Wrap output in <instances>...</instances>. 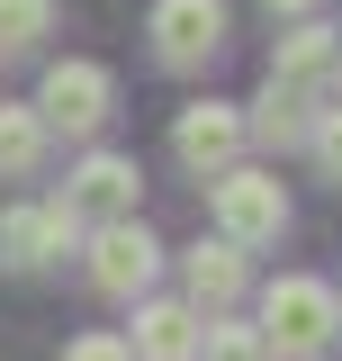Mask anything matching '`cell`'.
<instances>
[{
    "label": "cell",
    "instance_id": "1",
    "mask_svg": "<svg viewBox=\"0 0 342 361\" xmlns=\"http://www.w3.org/2000/svg\"><path fill=\"white\" fill-rule=\"evenodd\" d=\"M334 334H342V298L324 289V280L289 271V280L261 289V353L270 361H315Z\"/></svg>",
    "mask_w": 342,
    "mask_h": 361
},
{
    "label": "cell",
    "instance_id": "2",
    "mask_svg": "<svg viewBox=\"0 0 342 361\" xmlns=\"http://www.w3.org/2000/svg\"><path fill=\"white\" fill-rule=\"evenodd\" d=\"M108 99H118V90H108V73L72 54V63H54V73H45V90H37V118H45V127H63V135H99Z\"/></svg>",
    "mask_w": 342,
    "mask_h": 361
},
{
    "label": "cell",
    "instance_id": "3",
    "mask_svg": "<svg viewBox=\"0 0 342 361\" xmlns=\"http://www.w3.org/2000/svg\"><path fill=\"white\" fill-rule=\"evenodd\" d=\"M216 226H225V244H270L289 226L279 180L270 172H216Z\"/></svg>",
    "mask_w": 342,
    "mask_h": 361
},
{
    "label": "cell",
    "instance_id": "4",
    "mask_svg": "<svg viewBox=\"0 0 342 361\" xmlns=\"http://www.w3.org/2000/svg\"><path fill=\"white\" fill-rule=\"evenodd\" d=\"M153 271H163V244H153L135 217L99 226V244H90V280H99L108 298H144V289H153Z\"/></svg>",
    "mask_w": 342,
    "mask_h": 361
},
{
    "label": "cell",
    "instance_id": "5",
    "mask_svg": "<svg viewBox=\"0 0 342 361\" xmlns=\"http://www.w3.org/2000/svg\"><path fill=\"white\" fill-rule=\"evenodd\" d=\"M216 45H225V0H153V54L171 73L208 63Z\"/></svg>",
    "mask_w": 342,
    "mask_h": 361
},
{
    "label": "cell",
    "instance_id": "6",
    "mask_svg": "<svg viewBox=\"0 0 342 361\" xmlns=\"http://www.w3.org/2000/svg\"><path fill=\"white\" fill-rule=\"evenodd\" d=\"M135 190H144V172H135L127 154H90L82 172H72V190L54 199L63 217L82 226V217H99V226H118V217H135Z\"/></svg>",
    "mask_w": 342,
    "mask_h": 361
},
{
    "label": "cell",
    "instance_id": "7",
    "mask_svg": "<svg viewBox=\"0 0 342 361\" xmlns=\"http://www.w3.org/2000/svg\"><path fill=\"white\" fill-rule=\"evenodd\" d=\"M171 154L189 163V172H234V154H243V118L225 109V99H198V109H180V127H171Z\"/></svg>",
    "mask_w": 342,
    "mask_h": 361
},
{
    "label": "cell",
    "instance_id": "8",
    "mask_svg": "<svg viewBox=\"0 0 342 361\" xmlns=\"http://www.w3.org/2000/svg\"><path fill=\"white\" fill-rule=\"evenodd\" d=\"M72 235H82V226L63 217L54 199H45V208H9V217H0V262L9 271H45L54 253H72Z\"/></svg>",
    "mask_w": 342,
    "mask_h": 361
},
{
    "label": "cell",
    "instance_id": "9",
    "mask_svg": "<svg viewBox=\"0 0 342 361\" xmlns=\"http://www.w3.org/2000/svg\"><path fill=\"white\" fill-rule=\"evenodd\" d=\"M180 280H189V298H180V307H234V298H243V244H225V235H216V244H198V253H189V262H180Z\"/></svg>",
    "mask_w": 342,
    "mask_h": 361
},
{
    "label": "cell",
    "instance_id": "10",
    "mask_svg": "<svg viewBox=\"0 0 342 361\" xmlns=\"http://www.w3.org/2000/svg\"><path fill=\"white\" fill-rule=\"evenodd\" d=\"M127 353H144V361H189V353H198V307L153 298V307L135 316V343H127Z\"/></svg>",
    "mask_w": 342,
    "mask_h": 361
},
{
    "label": "cell",
    "instance_id": "11",
    "mask_svg": "<svg viewBox=\"0 0 342 361\" xmlns=\"http://www.w3.org/2000/svg\"><path fill=\"white\" fill-rule=\"evenodd\" d=\"M334 27H315V18H306V27H289V37H279V54H270V82H324V73H334Z\"/></svg>",
    "mask_w": 342,
    "mask_h": 361
},
{
    "label": "cell",
    "instance_id": "12",
    "mask_svg": "<svg viewBox=\"0 0 342 361\" xmlns=\"http://www.w3.org/2000/svg\"><path fill=\"white\" fill-rule=\"evenodd\" d=\"M306 127H315V118H306V90L298 82H270L253 99V118H243V135H261V145H306Z\"/></svg>",
    "mask_w": 342,
    "mask_h": 361
},
{
    "label": "cell",
    "instance_id": "13",
    "mask_svg": "<svg viewBox=\"0 0 342 361\" xmlns=\"http://www.w3.org/2000/svg\"><path fill=\"white\" fill-rule=\"evenodd\" d=\"M45 163V118L37 109H0V180H27Z\"/></svg>",
    "mask_w": 342,
    "mask_h": 361
},
{
    "label": "cell",
    "instance_id": "14",
    "mask_svg": "<svg viewBox=\"0 0 342 361\" xmlns=\"http://www.w3.org/2000/svg\"><path fill=\"white\" fill-rule=\"evenodd\" d=\"M37 37H54V0H0V54H27Z\"/></svg>",
    "mask_w": 342,
    "mask_h": 361
},
{
    "label": "cell",
    "instance_id": "15",
    "mask_svg": "<svg viewBox=\"0 0 342 361\" xmlns=\"http://www.w3.org/2000/svg\"><path fill=\"white\" fill-rule=\"evenodd\" d=\"M198 353H208V361H270L261 334H243V325H198Z\"/></svg>",
    "mask_w": 342,
    "mask_h": 361
},
{
    "label": "cell",
    "instance_id": "16",
    "mask_svg": "<svg viewBox=\"0 0 342 361\" xmlns=\"http://www.w3.org/2000/svg\"><path fill=\"white\" fill-rule=\"evenodd\" d=\"M306 145H315V163H324V172L342 180V109H324V118L306 127Z\"/></svg>",
    "mask_w": 342,
    "mask_h": 361
},
{
    "label": "cell",
    "instance_id": "17",
    "mask_svg": "<svg viewBox=\"0 0 342 361\" xmlns=\"http://www.w3.org/2000/svg\"><path fill=\"white\" fill-rule=\"evenodd\" d=\"M63 361H135V353H127V343H118V334H82V343H72V353H63Z\"/></svg>",
    "mask_w": 342,
    "mask_h": 361
},
{
    "label": "cell",
    "instance_id": "18",
    "mask_svg": "<svg viewBox=\"0 0 342 361\" xmlns=\"http://www.w3.org/2000/svg\"><path fill=\"white\" fill-rule=\"evenodd\" d=\"M270 9H289V18H306V9H315V0H270Z\"/></svg>",
    "mask_w": 342,
    "mask_h": 361
},
{
    "label": "cell",
    "instance_id": "19",
    "mask_svg": "<svg viewBox=\"0 0 342 361\" xmlns=\"http://www.w3.org/2000/svg\"><path fill=\"white\" fill-rule=\"evenodd\" d=\"M334 99H342V54H334Z\"/></svg>",
    "mask_w": 342,
    "mask_h": 361
}]
</instances>
